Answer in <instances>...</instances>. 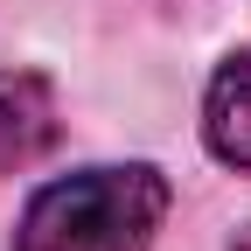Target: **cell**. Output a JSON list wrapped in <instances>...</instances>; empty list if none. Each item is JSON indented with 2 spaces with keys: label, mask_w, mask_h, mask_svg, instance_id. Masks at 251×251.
Returning <instances> with one entry per match:
<instances>
[{
  "label": "cell",
  "mask_w": 251,
  "mask_h": 251,
  "mask_svg": "<svg viewBox=\"0 0 251 251\" xmlns=\"http://www.w3.org/2000/svg\"><path fill=\"white\" fill-rule=\"evenodd\" d=\"M168 175L147 161L84 168L35 188L14 224V251H153L168 216Z\"/></svg>",
  "instance_id": "cell-1"
},
{
  "label": "cell",
  "mask_w": 251,
  "mask_h": 251,
  "mask_svg": "<svg viewBox=\"0 0 251 251\" xmlns=\"http://www.w3.org/2000/svg\"><path fill=\"white\" fill-rule=\"evenodd\" d=\"M63 119H56V84L42 70H0V175L35 168L56 147Z\"/></svg>",
  "instance_id": "cell-2"
},
{
  "label": "cell",
  "mask_w": 251,
  "mask_h": 251,
  "mask_svg": "<svg viewBox=\"0 0 251 251\" xmlns=\"http://www.w3.org/2000/svg\"><path fill=\"white\" fill-rule=\"evenodd\" d=\"M202 140L224 168L251 175V49H237L224 70L209 77V98H202Z\"/></svg>",
  "instance_id": "cell-3"
}]
</instances>
